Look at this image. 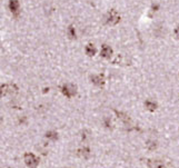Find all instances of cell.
Instances as JSON below:
<instances>
[{
    "label": "cell",
    "mask_w": 179,
    "mask_h": 168,
    "mask_svg": "<svg viewBox=\"0 0 179 168\" xmlns=\"http://www.w3.org/2000/svg\"><path fill=\"white\" fill-rule=\"evenodd\" d=\"M120 20H121V17L116 9L108 10L104 17V23L107 26H116L117 23H120Z\"/></svg>",
    "instance_id": "obj_1"
},
{
    "label": "cell",
    "mask_w": 179,
    "mask_h": 168,
    "mask_svg": "<svg viewBox=\"0 0 179 168\" xmlns=\"http://www.w3.org/2000/svg\"><path fill=\"white\" fill-rule=\"evenodd\" d=\"M60 91L61 94L67 97V98H74L77 96V92H78V88L75 84H71V82H64L61 85L60 87Z\"/></svg>",
    "instance_id": "obj_2"
},
{
    "label": "cell",
    "mask_w": 179,
    "mask_h": 168,
    "mask_svg": "<svg viewBox=\"0 0 179 168\" xmlns=\"http://www.w3.org/2000/svg\"><path fill=\"white\" fill-rule=\"evenodd\" d=\"M18 86L16 84H14V82L2 84L1 85V97L7 95H16V94H18Z\"/></svg>",
    "instance_id": "obj_3"
},
{
    "label": "cell",
    "mask_w": 179,
    "mask_h": 168,
    "mask_svg": "<svg viewBox=\"0 0 179 168\" xmlns=\"http://www.w3.org/2000/svg\"><path fill=\"white\" fill-rule=\"evenodd\" d=\"M23 161L27 165L28 167H37L39 165V161L40 159L38 156H36L32 153H25L23 154Z\"/></svg>",
    "instance_id": "obj_4"
},
{
    "label": "cell",
    "mask_w": 179,
    "mask_h": 168,
    "mask_svg": "<svg viewBox=\"0 0 179 168\" xmlns=\"http://www.w3.org/2000/svg\"><path fill=\"white\" fill-rule=\"evenodd\" d=\"M8 8L14 18H18L20 15V1L19 0H9Z\"/></svg>",
    "instance_id": "obj_5"
},
{
    "label": "cell",
    "mask_w": 179,
    "mask_h": 168,
    "mask_svg": "<svg viewBox=\"0 0 179 168\" xmlns=\"http://www.w3.org/2000/svg\"><path fill=\"white\" fill-rule=\"evenodd\" d=\"M90 81H91V84H93L95 86L102 88V87H105V85H106L105 75H102V73H95V75H91V76H90Z\"/></svg>",
    "instance_id": "obj_6"
},
{
    "label": "cell",
    "mask_w": 179,
    "mask_h": 168,
    "mask_svg": "<svg viewBox=\"0 0 179 168\" xmlns=\"http://www.w3.org/2000/svg\"><path fill=\"white\" fill-rule=\"evenodd\" d=\"M114 113H115V115L117 116V118L120 119V120L124 123V125H126V126H131V119H130V117H129L126 113L119 111V110H117V109H114Z\"/></svg>",
    "instance_id": "obj_7"
},
{
    "label": "cell",
    "mask_w": 179,
    "mask_h": 168,
    "mask_svg": "<svg viewBox=\"0 0 179 168\" xmlns=\"http://www.w3.org/2000/svg\"><path fill=\"white\" fill-rule=\"evenodd\" d=\"M146 166L150 168H164L166 164L160 159H146Z\"/></svg>",
    "instance_id": "obj_8"
},
{
    "label": "cell",
    "mask_w": 179,
    "mask_h": 168,
    "mask_svg": "<svg viewBox=\"0 0 179 168\" xmlns=\"http://www.w3.org/2000/svg\"><path fill=\"white\" fill-rule=\"evenodd\" d=\"M114 54V50L110 46L108 45H102L100 49V57H102L104 59H110Z\"/></svg>",
    "instance_id": "obj_9"
},
{
    "label": "cell",
    "mask_w": 179,
    "mask_h": 168,
    "mask_svg": "<svg viewBox=\"0 0 179 168\" xmlns=\"http://www.w3.org/2000/svg\"><path fill=\"white\" fill-rule=\"evenodd\" d=\"M76 154H77V156L80 157V158L88 159V158H90L91 153H90V148H89V147L83 146V147H80V148H78V149L76 150Z\"/></svg>",
    "instance_id": "obj_10"
},
{
    "label": "cell",
    "mask_w": 179,
    "mask_h": 168,
    "mask_svg": "<svg viewBox=\"0 0 179 168\" xmlns=\"http://www.w3.org/2000/svg\"><path fill=\"white\" fill-rule=\"evenodd\" d=\"M143 105H145L146 110L150 111V113L156 111L157 108H158V104H157L156 101H154V100H151V99H146V101L143 103Z\"/></svg>",
    "instance_id": "obj_11"
},
{
    "label": "cell",
    "mask_w": 179,
    "mask_h": 168,
    "mask_svg": "<svg viewBox=\"0 0 179 168\" xmlns=\"http://www.w3.org/2000/svg\"><path fill=\"white\" fill-rule=\"evenodd\" d=\"M85 52L88 57H93L97 54V48L93 44H87V46L85 47Z\"/></svg>",
    "instance_id": "obj_12"
},
{
    "label": "cell",
    "mask_w": 179,
    "mask_h": 168,
    "mask_svg": "<svg viewBox=\"0 0 179 168\" xmlns=\"http://www.w3.org/2000/svg\"><path fill=\"white\" fill-rule=\"evenodd\" d=\"M111 63H112V65H129L128 58L124 55H118Z\"/></svg>",
    "instance_id": "obj_13"
},
{
    "label": "cell",
    "mask_w": 179,
    "mask_h": 168,
    "mask_svg": "<svg viewBox=\"0 0 179 168\" xmlns=\"http://www.w3.org/2000/svg\"><path fill=\"white\" fill-rule=\"evenodd\" d=\"M146 148L148 150H150V151H154V150L157 149V147H158V143H157L155 139H148L146 140Z\"/></svg>",
    "instance_id": "obj_14"
},
{
    "label": "cell",
    "mask_w": 179,
    "mask_h": 168,
    "mask_svg": "<svg viewBox=\"0 0 179 168\" xmlns=\"http://www.w3.org/2000/svg\"><path fill=\"white\" fill-rule=\"evenodd\" d=\"M45 137H46L48 140H51V141L58 140V138H59L58 132H56V130H49V132H47L46 135H45Z\"/></svg>",
    "instance_id": "obj_15"
},
{
    "label": "cell",
    "mask_w": 179,
    "mask_h": 168,
    "mask_svg": "<svg viewBox=\"0 0 179 168\" xmlns=\"http://www.w3.org/2000/svg\"><path fill=\"white\" fill-rule=\"evenodd\" d=\"M67 35L70 39H76L77 38V32H76V29H75L74 25H69L68 28H67Z\"/></svg>",
    "instance_id": "obj_16"
},
{
    "label": "cell",
    "mask_w": 179,
    "mask_h": 168,
    "mask_svg": "<svg viewBox=\"0 0 179 168\" xmlns=\"http://www.w3.org/2000/svg\"><path fill=\"white\" fill-rule=\"evenodd\" d=\"M102 124H104L105 128H107V129H112V128H114V125H112V121H111L110 117H104Z\"/></svg>",
    "instance_id": "obj_17"
},
{
    "label": "cell",
    "mask_w": 179,
    "mask_h": 168,
    "mask_svg": "<svg viewBox=\"0 0 179 168\" xmlns=\"http://www.w3.org/2000/svg\"><path fill=\"white\" fill-rule=\"evenodd\" d=\"M89 137H90V130L89 129H83L81 132V140L86 141Z\"/></svg>",
    "instance_id": "obj_18"
},
{
    "label": "cell",
    "mask_w": 179,
    "mask_h": 168,
    "mask_svg": "<svg viewBox=\"0 0 179 168\" xmlns=\"http://www.w3.org/2000/svg\"><path fill=\"white\" fill-rule=\"evenodd\" d=\"M174 36L176 39H179V26H177L174 29Z\"/></svg>",
    "instance_id": "obj_19"
}]
</instances>
